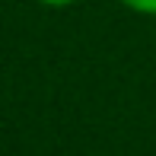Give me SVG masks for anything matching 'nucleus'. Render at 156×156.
Masks as SVG:
<instances>
[{"mask_svg": "<svg viewBox=\"0 0 156 156\" xmlns=\"http://www.w3.org/2000/svg\"><path fill=\"white\" fill-rule=\"evenodd\" d=\"M124 6H131L134 13H147V16H156V0H121Z\"/></svg>", "mask_w": 156, "mask_h": 156, "instance_id": "1", "label": "nucleus"}, {"mask_svg": "<svg viewBox=\"0 0 156 156\" xmlns=\"http://www.w3.org/2000/svg\"><path fill=\"white\" fill-rule=\"evenodd\" d=\"M41 3H45V6H70L73 0H41Z\"/></svg>", "mask_w": 156, "mask_h": 156, "instance_id": "2", "label": "nucleus"}]
</instances>
